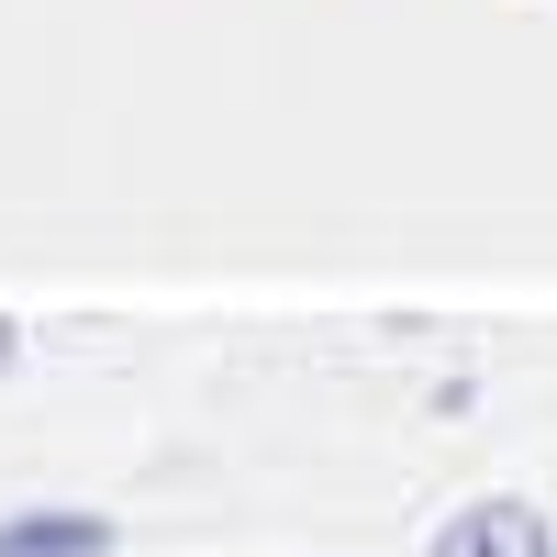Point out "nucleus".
Segmentation results:
<instances>
[{"label": "nucleus", "mask_w": 557, "mask_h": 557, "mask_svg": "<svg viewBox=\"0 0 557 557\" xmlns=\"http://www.w3.org/2000/svg\"><path fill=\"white\" fill-rule=\"evenodd\" d=\"M435 557H546V513H524V502H469V513L435 535Z\"/></svg>", "instance_id": "1"}, {"label": "nucleus", "mask_w": 557, "mask_h": 557, "mask_svg": "<svg viewBox=\"0 0 557 557\" xmlns=\"http://www.w3.org/2000/svg\"><path fill=\"white\" fill-rule=\"evenodd\" d=\"M0 557H112V524L101 513H12Z\"/></svg>", "instance_id": "2"}]
</instances>
